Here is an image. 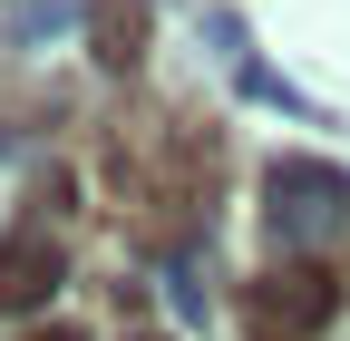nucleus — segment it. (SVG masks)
Listing matches in <instances>:
<instances>
[{"mask_svg": "<svg viewBox=\"0 0 350 341\" xmlns=\"http://www.w3.org/2000/svg\"><path fill=\"white\" fill-rule=\"evenodd\" d=\"M59 283V253H39V244H10V253H0V303H39V292H49Z\"/></svg>", "mask_w": 350, "mask_h": 341, "instance_id": "nucleus-1", "label": "nucleus"}]
</instances>
